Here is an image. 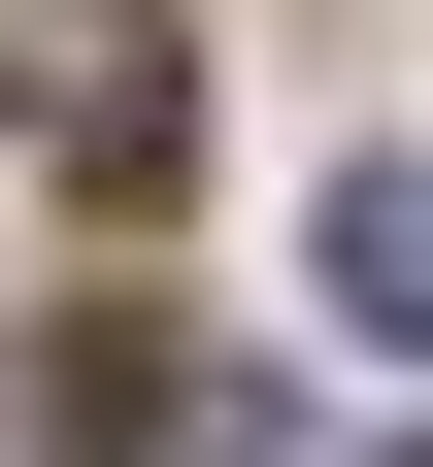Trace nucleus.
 <instances>
[{
	"mask_svg": "<svg viewBox=\"0 0 433 467\" xmlns=\"http://www.w3.org/2000/svg\"><path fill=\"white\" fill-rule=\"evenodd\" d=\"M0 134H67L100 201H134V167H167V34H134V0H0Z\"/></svg>",
	"mask_w": 433,
	"mask_h": 467,
	"instance_id": "nucleus-1",
	"label": "nucleus"
},
{
	"mask_svg": "<svg viewBox=\"0 0 433 467\" xmlns=\"http://www.w3.org/2000/svg\"><path fill=\"white\" fill-rule=\"evenodd\" d=\"M334 301H366V334L433 368V167H334Z\"/></svg>",
	"mask_w": 433,
	"mask_h": 467,
	"instance_id": "nucleus-2",
	"label": "nucleus"
}]
</instances>
